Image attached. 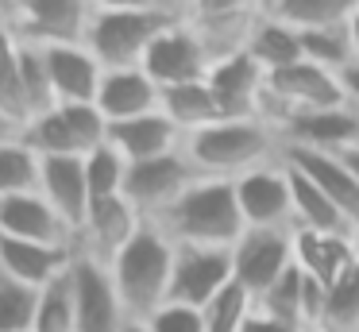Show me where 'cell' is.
I'll return each mask as SVG.
<instances>
[{"mask_svg":"<svg viewBox=\"0 0 359 332\" xmlns=\"http://www.w3.org/2000/svg\"><path fill=\"white\" fill-rule=\"evenodd\" d=\"M155 228L170 244H189V247H228L232 251L243 239L240 201H236V182L228 178H197L170 208L155 216Z\"/></svg>","mask_w":359,"mask_h":332,"instance_id":"cell-1","label":"cell"},{"mask_svg":"<svg viewBox=\"0 0 359 332\" xmlns=\"http://www.w3.org/2000/svg\"><path fill=\"white\" fill-rule=\"evenodd\" d=\"M182 151L201 178H228L236 182L248 170L278 162L286 139L271 120H217L182 139Z\"/></svg>","mask_w":359,"mask_h":332,"instance_id":"cell-2","label":"cell"},{"mask_svg":"<svg viewBox=\"0 0 359 332\" xmlns=\"http://www.w3.org/2000/svg\"><path fill=\"white\" fill-rule=\"evenodd\" d=\"M112 286H116L120 301H124L132 321H147L158 305L170 298V274H174V244L143 220V228L124 244V251L109 263Z\"/></svg>","mask_w":359,"mask_h":332,"instance_id":"cell-3","label":"cell"},{"mask_svg":"<svg viewBox=\"0 0 359 332\" xmlns=\"http://www.w3.org/2000/svg\"><path fill=\"white\" fill-rule=\"evenodd\" d=\"M174 20H178V12H93L86 46L104 69H132L143 66L147 46Z\"/></svg>","mask_w":359,"mask_h":332,"instance_id":"cell-4","label":"cell"},{"mask_svg":"<svg viewBox=\"0 0 359 332\" xmlns=\"http://www.w3.org/2000/svg\"><path fill=\"white\" fill-rule=\"evenodd\" d=\"M344 89L340 77L325 66H313V62H294L286 69H274L266 74V100H263V120H271L282 131V124L290 116L302 112H320V108H344Z\"/></svg>","mask_w":359,"mask_h":332,"instance_id":"cell-5","label":"cell"},{"mask_svg":"<svg viewBox=\"0 0 359 332\" xmlns=\"http://www.w3.org/2000/svg\"><path fill=\"white\" fill-rule=\"evenodd\" d=\"M27 147L39 159L47 154H78L86 159L101 143H109V120L101 116L97 105H55L47 112L32 116L20 131Z\"/></svg>","mask_w":359,"mask_h":332,"instance_id":"cell-6","label":"cell"},{"mask_svg":"<svg viewBox=\"0 0 359 332\" xmlns=\"http://www.w3.org/2000/svg\"><path fill=\"white\" fill-rule=\"evenodd\" d=\"M93 4L89 0H12L4 27L27 46L86 43Z\"/></svg>","mask_w":359,"mask_h":332,"instance_id":"cell-7","label":"cell"},{"mask_svg":"<svg viewBox=\"0 0 359 332\" xmlns=\"http://www.w3.org/2000/svg\"><path fill=\"white\" fill-rule=\"evenodd\" d=\"M194 162L186 159V151H170L158 159H143V162H128V178H124V197L140 208L143 220H155L163 208H170L189 185L197 182Z\"/></svg>","mask_w":359,"mask_h":332,"instance_id":"cell-8","label":"cell"},{"mask_svg":"<svg viewBox=\"0 0 359 332\" xmlns=\"http://www.w3.org/2000/svg\"><path fill=\"white\" fill-rule=\"evenodd\" d=\"M70 278H74V332H124V324L132 317H128L116 286H112L109 267L78 251L70 263Z\"/></svg>","mask_w":359,"mask_h":332,"instance_id":"cell-9","label":"cell"},{"mask_svg":"<svg viewBox=\"0 0 359 332\" xmlns=\"http://www.w3.org/2000/svg\"><path fill=\"white\" fill-rule=\"evenodd\" d=\"M232 278H236V267L228 247L174 244V274H170V298L166 301L205 309Z\"/></svg>","mask_w":359,"mask_h":332,"instance_id":"cell-10","label":"cell"},{"mask_svg":"<svg viewBox=\"0 0 359 332\" xmlns=\"http://www.w3.org/2000/svg\"><path fill=\"white\" fill-rule=\"evenodd\" d=\"M236 201H240V213L248 228L294 232V197H290L286 159L240 174L236 178Z\"/></svg>","mask_w":359,"mask_h":332,"instance_id":"cell-11","label":"cell"},{"mask_svg":"<svg viewBox=\"0 0 359 332\" xmlns=\"http://www.w3.org/2000/svg\"><path fill=\"white\" fill-rule=\"evenodd\" d=\"M212 58L201 46V39L194 35L186 20H174L155 43L143 54V74L158 85V89H174V85H189V81H205Z\"/></svg>","mask_w":359,"mask_h":332,"instance_id":"cell-12","label":"cell"},{"mask_svg":"<svg viewBox=\"0 0 359 332\" xmlns=\"http://www.w3.org/2000/svg\"><path fill=\"white\" fill-rule=\"evenodd\" d=\"M205 81H209L224 120H263L266 69L248 51L217 58L209 66V74H205Z\"/></svg>","mask_w":359,"mask_h":332,"instance_id":"cell-13","label":"cell"},{"mask_svg":"<svg viewBox=\"0 0 359 332\" xmlns=\"http://www.w3.org/2000/svg\"><path fill=\"white\" fill-rule=\"evenodd\" d=\"M294 263V232H278V228H248L243 239L232 247V267H236V282L259 298L266 293Z\"/></svg>","mask_w":359,"mask_h":332,"instance_id":"cell-14","label":"cell"},{"mask_svg":"<svg viewBox=\"0 0 359 332\" xmlns=\"http://www.w3.org/2000/svg\"><path fill=\"white\" fill-rule=\"evenodd\" d=\"M140 228H143V216L124 193L120 197H101L86 213V224L78 232V251L109 267Z\"/></svg>","mask_w":359,"mask_h":332,"instance_id":"cell-15","label":"cell"},{"mask_svg":"<svg viewBox=\"0 0 359 332\" xmlns=\"http://www.w3.org/2000/svg\"><path fill=\"white\" fill-rule=\"evenodd\" d=\"M0 236L35 239V244H55V247H78L74 228L58 216V208L39 190L0 197Z\"/></svg>","mask_w":359,"mask_h":332,"instance_id":"cell-16","label":"cell"},{"mask_svg":"<svg viewBox=\"0 0 359 332\" xmlns=\"http://www.w3.org/2000/svg\"><path fill=\"white\" fill-rule=\"evenodd\" d=\"M58 105H93L101 89L104 66L89 54L86 43H62V46H43Z\"/></svg>","mask_w":359,"mask_h":332,"instance_id":"cell-17","label":"cell"},{"mask_svg":"<svg viewBox=\"0 0 359 332\" xmlns=\"http://www.w3.org/2000/svg\"><path fill=\"white\" fill-rule=\"evenodd\" d=\"M39 193L58 208V216L78 236L81 224H86L89 205H93L89 185H86V162L78 154H47L39 162Z\"/></svg>","mask_w":359,"mask_h":332,"instance_id":"cell-18","label":"cell"},{"mask_svg":"<svg viewBox=\"0 0 359 332\" xmlns=\"http://www.w3.org/2000/svg\"><path fill=\"white\" fill-rule=\"evenodd\" d=\"M286 147H309V151L344 154L359 139V112L355 108H320V112H302L282 124Z\"/></svg>","mask_w":359,"mask_h":332,"instance_id":"cell-19","label":"cell"},{"mask_svg":"<svg viewBox=\"0 0 359 332\" xmlns=\"http://www.w3.org/2000/svg\"><path fill=\"white\" fill-rule=\"evenodd\" d=\"M282 154H286L294 166H302L305 174L328 193V201L340 208V216L348 220V228L359 236V178L348 170V162H344L340 154L309 151V147H286Z\"/></svg>","mask_w":359,"mask_h":332,"instance_id":"cell-20","label":"cell"},{"mask_svg":"<svg viewBox=\"0 0 359 332\" xmlns=\"http://www.w3.org/2000/svg\"><path fill=\"white\" fill-rule=\"evenodd\" d=\"M158 100H163V89L143 74V66H132V69H104L93 105L101 108V116L109 124H120L158 112Z\"/></svg>","mask_w":359,"mask_h":332,"instance_id":"cell-21","label":"cell"},{"mask_svg":"<svg viewBox=\"0 0 359 332\" xmlns=\"http://www.w3.org/2000/svg\"><path fill=\"white\" fill-rule=\"evenodd\" d=\"M359 259V239L340 232H313L294 228V263L320 286H332L344 278V270Z\"/></svg>","mask_w":359,"mask_h":332,"instance_id":"cell-22","label":"cell"},{"mask_svg":"<svg viewBox=\"0 0 359 332\" xmlns=\"http://www.w3.org/2000/svg\"><path fill=\"white\" fill-rule=\"evenodd\" d=\"M74 255H78V247H55V244H35V239L0 236V270L35 286V290H43L50 278L70 270Z\"/></svg>","mask_w":359,"mask_h":332,"instance_id":"cell-23","label":"cell"},{"mask_svg":"<svg viewBox=\"0 0 359 332\" xmlns=\"http://www.w3.org/2000/svg\"><path fill=\"white\" fill-rule=\"evenodd\" d=\"M182 139L186 135L163 112H147V116H135V120L109 124V143L128 162H143V159H158V154L182 151Z\"/></svg>","mask_w":359,"mask_h":332,"instance_id":"cell-24","label":"cell"},{"mask_svg":"<svg viewBox=\"0 0 359 332\" xmlns=\"http://www.w3.org/2000/svg\"><path fill=\"white\" fill-rule=\"evenodd\" d=\"M286 159V154H282ZM286 174H290V197H294V228H313V232H340V236H355L348 228V220L340 216V208L328 201V193L305 174L302 166L286 159Z\"/></svg>","mask_w":359,"mask_h":332,"instance_id":"cell-25","label":"cell"},{"mask_svg":"<svg viewBox=\"0 0 359 332\" xmlns=\"http://www.w3.org/2000/svg\"><path fill=\"white\" fill-rule=\"evenodd\" d=\"M158 112H163L166 120H170L174 128L182 131V135H189V131H201V128H209V124L224 120V116H220L217 97H212V89H209V81H189V85L163 89Z\"/></svg>","mask_w":359,"mask_h":332,"instance_id":"cell-26","label":"cell"},{"mask_svg":"<svg viewBox=\"0 0 359 332\" xmlns=\"http://www.w3.org/2000/svg\"><path fill=\"white\" fill-rule=\"evenodd\" d=\"M355 8L359 0H266V12L294 31H344Z\"/></svg>","mask_w":359,"mask_h":332,"instance_id":"cell-27","label":"cell"},{"mask_svg":"<svg viewBox=\"0 0 359 332\" xmlns=\"http://www.w3.org/2000/svg\"><path fill=\"white\" fill-rule=\"evenodd\" d=\"M248 54L266 69V74L286 69V66H294V62L305 58L302 54V31H294L290 23H282V20H274L271 12H263L255 23V31H251V39H248Z\"/></svg>","mask_w":359,"mask_h":332,"instance_id":"cell-28","label":"cell"},{"mask_svg":"<svg viewBox=\"0 0 359 332\" xmlns=\"http://www.w3.org/2000/svg\"><path fill=\"white\" fill-rule=\"evenodd\" d=\"M0 112L8 116L20 131L32 120L24 97V77H20V43L4 23H0Z\"/></svg>","mask_w":359,"mask_h":332,"instance_id":"cell-29","label":"cell"},{"mask_svg":"<svg viewBox=\"0 0 359 332\" xmlns=\"http://www.w3.org/2000/svg\"><path fill=\"white\" fill-rule=\"evenodd\" d=\"M39 154L24 139L0 143V197H16V193H35L39 190Z\"/></svg>","mask_w":359,"mask_h":332,"instance_id":"cell-30","label":"cell"},{"mask_svg":"<svg viewBox=\"0 0 359 332\" xmlns=\"http://www.w3.org/2000/svg\"><path fill=\"white\" fill-rule=\"evenodd\" d=\"M302 290H305V270L297 267V263H290V270L278 278V282L271 286L266 293H259L255 305L263 309V313H271L274 321L290 324V328L305 332V313H302Z\"/></svg>","mask_w":359,"mask_h":332,"instance_id":"cell-31","label":"cell"},{"mask_svg":"<svg viewBox=\"0 0 359 332\" xmlns=\"http://www.w3.org/2000/svg\"><path fill=\"white\" fill-rule=\"evenodd\" d=\"M320 332H359V259L344 270L340 282L328 286Z\"/></svg>","mask_w":359,"mask_h":332,"instance_id":"cell-32","label":"cell"},{"mask_svg":"<svg viewBox=\"0 0 359 332\" xmlns=\"http://www.w3.org/2000/svg\"><path fill=\"white\" fill-rule=\"evenodd\" d=\"M39 290L0 270V332H35Z\"/></svg>","mask_w":359,"mask_h":332,"instance_id":"cell-33","label":"cell"},{"mask_svg":"<svg viewBox=\"0 0 359 332\" xmlns=\"http://www.w3.org/2000/svg\"><path fill=\"white\" fill-rule=\"evenodd\" d=\"M35 332H74V278L62 270L39 290L35 309Z\"/></svg>","mask_w":359,"mask_h":332,"instance_id":"cell-34","label":"cell"},{"mask_svg":"<svg viewBox=\"0 0 359 332\" xmlns=\"http://www.w3.org/2000/svg\"><path fill=\"white\" fill-rule=\"evenodd\" d=\"M81 162H86V185H89V197H93V201L120 197V193H124L128 159L112 143H101L97 151H89Z\"/></svg>","mask_w":359,"mask_h":332,"instance_id":"cell-35","label":"cell"},{"mask_svg":"<svg viewBox=\"0 0 359 332\" xmlns=\"http://www.w3.org/2000/svg\"><path fill=\"white\" fill-rule=\"evenodd\" d=\"M251 309H255V298H251V293L232 278V282H228L224 290H220L217 298L201 309L205 332H240L243 321L251 317Z\"/></svg>","mask_w":359,"mask_h":332,"instance_id":"cell-36","label":"cell"},{"mask_svg":"<svg viewBox=\"0 0 359 332\" xmlns=\"http://www.w3.org/2000/svg\"><path fill=\"white\" fill-rule=\"evenodd\" d=\"M20 43V39H16ZM20 77H24V97H27V112L39 116L47 108H55V89H50V74H47V58L43 46H27L20 43Z\"/></svg>","mask_w":359,"mask_h":332,"instance_id":"cell-37","label":"cell"},{"mask_svg":"<svg viewBox=\"0 0 359 332\" xmlns=\"http://www.w3.org/2000/svg\"><path fill=\"white\" fill-rule=\"evenodd\" d=\"M302 54L313 66H325L332 74H340L344 66H351V43L348 31H302Z\"/></svg>","mask_w":359,"mask_h":332,"instance_id":"cell-38","label":"cell"},{"mask_svg":"<svg viewBox=\"0 0 359 332\" xmlns=\"http://www.w3.org/2000/svg\"><path fill=\"white\" fill-rule=\"evenodd\" d=\"M266 0H182V20L189 23H212L232 20V15H259Z\"/></svg>","mask_w":359,"mask_h":332,"instance_id":"cell-39","label":"cell"},{"mask_svg":"<svg viewBox=\"0 0 359 332\" xmlns=\"http://www.w3.org/2000/svg\"><path fill=\"white\" fill-rule=\"evenodd\" d=\"M143 324H147L151 332H205V317H201V309H194V305H178V301H166V305H158Z\"/></svg>","mask_w":359,"mask_h":332,"instance_id":"cell-40","label":"cell"},{"mask_svg":"<svg viewBox=\"0 0 359 332\" xmlns=\"http://www.w3.org/2000/svg\"><path fill=\"white\" fill-rule=\"evenodd\" d=\"M89 4L93 12H178L174 0H89Z\"/></svg>","mask_w":359,"mask_h":332,"instance_id":"cell-41","label":"cell"},{"mask_svg":"<svg viewBox=\"0 0 359 332\" xmlns=\"http://www.w3.org/2000/svg\"><path fill=\"white\" fill-rule=\"evenodd\" d=\"M240 332H297V328H290V324H282V321H274L271 313H263V309H251V317L243 321V328Z\"/></svg>","mask_w":359,"mask_h":332,"instance_id":"cell-42","label":"cell"},{"mask_svg":"<svg viewBox=\"0 0 359 332\" xmlns=\"http://www.w3.org/2000/svg\"><path fill=\"white\" fill-rule=\"evenodd\" d=\"M336 77H340V89H344V100H348V108H355V112H359V62L344 66Z\"/></svg>","mask_w":359,"mask_h":332,"instance_id":"cell-43","label":"cell"},{"mask_svg":"<svg viewBox=\"0 0 359 332\" xmlns=\"http://www.w3.org/2000/svg\"><path fill=\"white\" fill-rule=\"evenodd\" d=\"M344 31H348V43H351V58L359 62V8H355V15H351V23Z\"/></svg>","mask_w":359,"mask_h":332,"instance_id":"cell-44","label":"cell"},{"mask_svg":"<svg viewBox=\"0 0 359 332\" xmlns=\"http://www.w3.org/2000/svg\"><path fill=\"white\" fill-rule=\"evenodd\" d=\"M16 135H20V128L4 112H0V143H8V139H16Z\"/></svg>","mask_w":359,"mask_h":332,"instance_id":"cell-45","label":"cell"},{"mask_svg":"<svg viewBox=\"0 0 359 332\" xmlns=\"http://www.w3.org/2000/svg\"><path fill=\"white\" fill-rule=\"evenodd\" d=\"M124 332H151V328H147L143 321H128V324H124Z\"/></svg>","mask_w":359,"mask_h":332,"instance_id":"cell-46","label":"cell"},{"mask_svg":"<svg viewBox=\"0 0 359 332\" xmlns=\"http://www.w3.org/2000/svg\"><path fill=\"white\" fill-rule=\"evenodd\" d=\"M8 4L12 0H0V23H4V15H8Z\"/></svg>","mask_w":359,"mask_h":332,"instance_id":"cell-47","label":"cell"},{"mask_svg":"<svg viewBox=\"0 0 359 332\" xmlns=\"http://www.w3.org/2000/svg\"><path fill=\"white\" fill-rule=\"evenodd\" d=\"M174 4H178V12H182V0H174Z\"/></svg>","mask_w":359,"mask_h":332,"instance_id":"cell-48","label":"cell"},{"mask_svg":"<svg viewBox=\"0 0 359 332\" xmlns=\"http://www.w3.org/2000/svg\"><path fill=\"white\" fill-rule=\"evenodd\" d=\"M355 239H359V236H355Z\"/></svg>","mask_w":359,"mask_h":332,"instance_id":"cell-49","label":"cell"}]
</instances>
